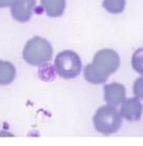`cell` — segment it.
<instances>
[{
  "label": "cell",
  "instance_id": "cell-1",
  "mask_svg": "<svg viewBox=\"0 0 143 146\" xmlns=\"http://www.w3.org/2000/svg\"><path fill=\"white\" fill-rule=\"evenodd\" d=\"M120 65L118 53L113 49H101L95 53L92 64L87 65L84 70L86 80L93 85L102 84L113 74Z\"/></svg>",
  "mask_w": 143,
  "mask_h": 146
},
{
  "label": "cell",
  "instance_id": "cell-2",
  "mask_svg": "<svg viewBox=\"0 0 143 146\" xmlns=\"http://www.w3.org/2000/svg\"><path fill=\"white\" fill-rule=\"evenodd\" d=\"M52 52V46L47 40L41 36H35L25 44L23 58L29 65L42 66L51 60Z\"/></svg>",
  "mask_w": 143,
  "mask_h": 146
},
{
  "label": "cell",
  "instance_id": "cell-3",
  "mask_svg": "<svg viewBox=\"0 0 143 146\" xmlns=\"http://www.w3.org/2000/svg\"><path fill=\"white\" fill-rule=\"evenodd\" d=\"M95 129L104 135H111L119 131L122 124L121 114L113 106H104L96 111L93 117Z\"/></svg>",
  "mask_w": 143,
  "mask_h": 146
},
{
  "label": "cell",
  "instance_id": "cell-4",
  "mask_svg": "<svg viewBox=\"0 0 143 146\" xmlns=\"http://www.w3.org/2000/svg\"><path fill=\"white\" fill-rule=\"evenodd\" d=\"M55 67L60 77L72 79L82 71V61L76 52L72 50H63L55 58Z\"/></svg>",
  "mask_w": 143,
  "mask_h": 146
},
{
  "label": "cell",
  "instance_id": "cell-5",
  "mask_svg": "<svg viewBox=\"0 0 143 146\" xmlns=\"http://www.w3.org/2000/svg\"><path fill=\"white\" fill-rule=\"evenodd\" d=\"M35 5L36 0H17L11 9L13 18L21 23L27 22L33 16Z\"/></svg>",
  "mask_w": 143,
  "mask_h": 146
},
{
  "label": "cell",
  "instance_id": "cell-6",
  "mask_svg": "<svg viewBox=\"0 0 143 146\" xmlns=\"http://www.w3.org/2000/svg\"><path fill=\"white\" fill-rule=\"evenodd\" d=\"M143 106L137 98H128L122 102L120 114L128 121H138L141 118Z\"/></svg>",
  "mask_w": 143,
  "mask_h": 146
},
{
  "label": "cell",
  "instance_id": "cell-7",
  "mask_svg": "<svg viewBox=\"0 0 143 146\" xmlns=\"http://www.w3.org/2000/svg\"><path fill=\"white\" fill-rule=\"evenodd\" d=\"M104 100L110 106H119L125 100V88L124 86L118 82H112L104 86Z\"/></svg>",
  "mask_w": 143,
  "mask_h": 146
},
{
  "label": "cell",
  "instance_id": "cell-8",
  "mask_svg": "<svg viewBox=\"0 0 143 146\" xmlns=\"http://www.w3.org/2000/svg\"><path fill=\"white\" fill-rule=\"evenodd\" d=\"M41 5L48 17H61L66 9V0H41Z\"/></svg>",
  "mask_w": 143,
  "mask_h": 146
},
{
  "label": "cell",
  "instance_id": "cell-9",
  "mask_svg": "<svg viewBox=\"0 0 143 146\" xmlns=\"http://www.w3.org/2000/svg\"><path fill=\"white\" fill-rule=\"evenodd\" d=\"M15 77V66L7 61H0V86L9 85Z\"/></svg>",
  "mask_w": 143,
  "mask_h": 146
},
{
  "label": "cell",
  "instance_id": "cell-10",
  "mask_svg": "<svg viewBox=\"0 0 143 146\" xmlns=\"http://www.w3.org/2000/svg\"><path fill=\"white\" fill-rule=\"evenodd\" d=\"M104 7L111 14H120L125 7V0H104Z\"/></svg>",
  "mask_w": 143,
  "mask_h": 146
},
{
  "label": "cell",
  "instance_id": "cell-11",
  "mask_svg": "<svg viewBox=\"0 0 143 146\" xmlns=\"http://www.w3.org/2000/svg\"><path fill=\"white\" fill-rule=\"evenodd\" d=\"M132 66L136 72L143 75V48L137 49L132 58Z\"/></svg>",
  "mask_w": 143,
  "mask_h": 146
},
{
  "label": "cell",
  "instance_id": "cell-12",
  "mask_svg": "<svg viewBox=\"0 0 143 146\" xmlns=\"http://www.w3.org/2000/svg\"><path fill=\"white\" fill-rule=\"evenodd\" d=\"M133 92H134L136 97L143 99V77H139V78L135 80Z\"/></svg>",
  "mask_w": 143,
  "mask_h": 146
},
{
  "label": "cell",
  "instance_id": "cell-13",
  "mask_svg": "<svg viewBox=\"0 0 143 146\" xmlns=\"http://www.w3.org/2000/svg\"><path fill=\"white\" fill-rule=\"evenodd\" d=\"M16 1H17V0H0V7L3 9V7L12 6Z\"/></svg>",
  "mask_w": 143,
  "mask_h": 146
}]
</instances>
